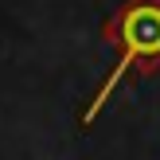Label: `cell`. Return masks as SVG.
<instances>
[{
  "instance_id": "6da1fadb",
  "label": "cell",
  "mask_w": 160,
  "mask_h": 160,
  "mask_svg": "<svg viewBox=\"0 0 160 160\" xmlns=\"http://www.w3.org/2000/svg\"><path fill=\"white\" fill-rule=\"evenodd\" d=\"M106 39L121 51V59H117V67L106 74V82L94 94V102L86 106L82 125H94L98 109L109 102V94L117 90V82H121L129 70H145L148 74V70L160 67V0H125V4L117 8V16L106 23Z\"/></svg>"
}]
</instances>
